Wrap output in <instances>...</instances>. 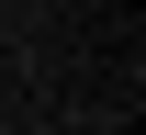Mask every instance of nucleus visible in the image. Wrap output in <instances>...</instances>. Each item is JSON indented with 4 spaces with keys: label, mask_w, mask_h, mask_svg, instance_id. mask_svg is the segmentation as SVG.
Masks as SVG:
<instances>
[]
</instances>
